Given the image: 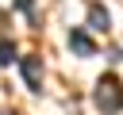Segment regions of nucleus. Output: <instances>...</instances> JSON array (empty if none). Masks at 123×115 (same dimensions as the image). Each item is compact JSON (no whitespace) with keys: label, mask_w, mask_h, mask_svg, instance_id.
I'll list each match as a JSON object with an SVG mask.
<instances>
[{"label":"nucleus","mask_w":123,"mask_h":115,"mask_svg":"<svg viewBox=\"0 0 123 115\" xmlns=\"http://www.w3.org/2000/svg\"><path fill=\"white\" fill-rule=\"evenodd\" d=\"M92 104H96V111H104V115H115V111L123 107V84H119L115 73H104V77L96 80Z\"/></svg>","instance_id":"obj_1"},{"label":"nucleus","mask_w":123,"mask_h":115,"mask_svg":"<svg viewBox=\"0 0 123 115\" xmlns=\"http://www.w3.org/2000/svg\"><path fill=\"white\" fill-rule=\"evenodd\" d=\"M23 80L27 88H42V58H23Z\"/></svg>","instance_id":"obj_2"},{"label":"nucleus","mask_w":123,"mask_h":115,"mask_svg":"<svg viewBox=\"0 0 123 115\" xmlns=\"http://www.w3.org/2000/svg\"><path fill=\"white\" fill-rule=\"evenodd\" d=\"M69 46H73L77 54H85V58H88V54H96V42H92V38H88V31H81V27H73V31H69Z\"/></svg>","instance_id":"obj_3"},{"label":"nucleus","mask_w":123,"mask_h":115,"mask_svg":"<svg viewBox=\"0 0 123 115\" xmlns=\"http://www.w3.org/2000/svg\"><path fill=\"white\" fill-rule=\"evenodd\" d=\"M108 23H111L108 12H104L100 4H92V8H88V27H92V31H108Z\"/></svg>","instance_id":"obj_4"},{"label":"nucleus","mask_w":123,"mask_h":115,"mask_svg":"<svg viewBox=\"0 0 123 115\" xmlns=\"http://www.w3.org/2000/svg\"><path fill=\"white\" fill-rule=\"evenodd\" d=\"M12 61H15V46L8 38H0V65H12Z\"/></svg>","instance_id":"obj_5"}]
</instances>
